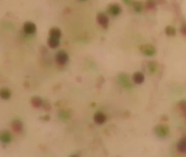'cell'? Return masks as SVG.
<instances>
[{"label":"cell","mask_w":186,"mask_h":157,"mask_svg":"<svg viewBox=\"0 0 186 157\" xmlns=\"http://www.w3.org/2000/svg\"><path fill=\"white\" fill-rule=\"evenodd\" d=\"M0 139L4 143H9L12 141V135L7 131H1L0 133Z\"/></svg>","instance_id":"9c48e42d"},{"label":"cell","mask_w":186,"mask_h":157,"mask_svg":"<svg viewBox=\"0 0 186 157\" xmlns=\"http://www.w3.org/2000/svg\"><path fill=\"white\" fill-rule=\"evenodd\" d=\"M133 8L134 10V11L137 13H140L142 12L143 9V5L140 1H133L132 3Z\"/></svg>","instance_id":"ac0fdd59"},{"label":"cell","mask_w":186,"mask_h":157,"mask_svg":"<svg viewBox=\"0 0 186 157\" xmlns=\"http://www.w3.org/2000/svg\"><path fill=\"white\" fill-rule=\"evenodd\" d=\"M121 7L119 4L111 3L108 6L107 12L110 15L117 16L121 13Z\"/></svg>","instance_id":"5b68a950"},{"label":"cell","mask_w":186,"mask_h":157,"mask_svg":"<svg viewBox=\"0 0 186 157\" xmlns=\"http://www.w3.org/2000/svg\"><path fill=\"white\" fill-rule=\"evenodd\" d=\"M69 59L67 52L64 51H59L55 55V61L57 64L63 66L66 64Z\"/></svg>","instance_id":"3957f363"},{"label":"cell","mask_w":186,"mask_h":157,"mask_svg":"<svg viewBox=\"0 0 186 157\" xmlns=\"http://www.w3.org/2000/svg\"><path fill=\"white\" fill-rule=\"evenodd\" d=\"M178 106L180 109L182 111L183 113L186 115V101L182 100L178 104Z\"/></svg>","instance_id":"7402d4cb"},{"label":"cell","mask_w":186,"mask_h":157,"mask_svg":"<svg viewBox=\"0 0 186 157\" xmlns=\"http://www.w3.org/2000/svg\"><path fill=\"white\" fill-rule=\"evenodd\" d=\"M42 108H43V109L44 110L47 111L50 110V109H51V108L50 103L49 102L48 100H43V103H42Z\"/></svg>","instance_id":"ffe728a7"},{"label":"cell","mask_w":186,"mask_h":157,"mask_svg":"<svg viewBox=\"0 0 186 157\" xmlns=\"http://www.w3.org/2000/svg\"><path fill=\"white\" fill-rule=\"evenodd\" d=\"M36 26L32 22L27 21L23 24V30L27 34H33L36 31Z\"/></svg>","instance_id":"52a82bcc"},{"label":"cell","mask_w":186,"mask_h":157,"mask_svg":"<svg viewBox=\"0 0 186 157\" xmlns=\"http://www.w3.org/2000/svg\"><path fill=\"white\" fill-rule=\"evenodd\" d=\"M123 3L127 5H132V3L133 2V0H122Z\"/></svg>","instance_id":"d4e9b609"},{"label":"cell","mask_w":186,"mask_h":157,"mask_svg":"<svg viewBox=\"0 0 186 157\" xmlns=\"http://www.w3.org/2000/svg\"><path fill=\"white\" fill-rule=\"evenodd\" d=\"M83 1H85V0H83Z\"/></svg>","instance_id":"4316f807"},{"label":"cell","mask_w":186,"mask_h":157,"mask_svg":"<svg viewBox=\"0 0 186 157\" xmlns=\"http://www.w3.org/2000/svg\"><path fill=\"white\" fill-rule=\"evenodd\" d=\"M177 149L178 151L180 153L186 152V137H183L177 143Z\"/></svg>","instance_id":"8fae6325"},{"label":"cell","mask_w":186,"mask_h":157,"mask_svg":"<svg viewBox=\"0 0 186 157\" xmlns=\"http://www.w3.org/2000/svg\"><path fill=\"white\" fill-rule=\"evenodd\" d=\"M147 67L149 73L153 74L157 72V70L158 69L159 64L156 61H151L148 62L147 63Z\"/></svg>","instance_id":"7c38bea8"},{"label":"cell","mask_w":186,"mask_h":157,"mask_svg":"<svg viewBox=\"0 0 186 157\" xmlns=\"http://www.w3.org/2000/svg\"><path fill=\"white\" fill-rule=\"evenodd\" d=\"M166 35L169 37L174 36L176 33V30L174 27L172 26H167L165 29Z\"/></svg>","instance_id":"d6986e66"},{"label":"cell","mask_w":186,"mask_h":157,"mask_svg":"<svg viewBox=\"0 0 186 157\" xmlns=\"http://www.w3.org/2000/svg\"><path fill=\"white\" fill-rule=\"evenodd\" d=\"M139 49L144 55L147 56H153L157 53V50L156 48L150 44H146L140 45Z\"/></svg>","instance_id":"6da1fadb"},{"label":"cell","mask_w":186,"mask_h":157,"mask_svg":"<svg viewBox=\"0 0 186 157\" xmlns=\"http://www.w3.org/2000/svg\"><path fill=\"white\" fill-rule=\"evenodd\" d=\"M11 127L14 132L19 133L23 129V123L19 119H14L11 123Z\"/></svg>","instance_id":"8992f818"},{"label":"cell","mask_w":186,"mask_h":157,"mask_svg":"<svg viewBox=\"0 0 186 157\" xmlns=\"http://www.w3.org/2000/svg\"><path fill=\"white\" fill-rule=\"evenodd\" d=\"M50 119V117L48 115L40 117V119L42 120V121H49Z\"/></svg>","instance_id":"cb8c5ba5"},{"label":"cell","mask_w":186,"mask_h":157,"mask_svg":"<svg viewBox=\"0 0 186 157\" xmlns=\"http://www.w3.org/2000/svg\"><path fill=\"white\" fill-rule=\"evenodd\" d=\"M133 80L136 84H141L145 80V76L141 72H137L133 75Z\"/></svg>","instance_id":"30bf717a"},{"label":"cell","mask_w":186,"mask_h":157,"mask_svg":"<svg viewBox=\"0 0 186 157\" xmlns=\"http://www.w3.org/2000/svg\"><path fill=\"white\" fill-rule=\"evenodd\" d=\"M12 95V92L10 89L7 87H3L0 90V96L3 99L8 100Z\"/></svg>","instance_id":"4fadbf2b"},{"label":"cell","mask_w":186,"mask_h":157,"mask_svg":"<svg viewBox=\"0 0 186 157\" xmlns=\"http://www.w3.org/2000/svg\"><path fill=\"white\" fill-rule=\"evenodd\" d=\"M97 21L102 27L107 29L109 24V18L107 15L103 13H100L97 15Z\"/></svg>","instance_id":"277c9868"},{"label":"cell","mask_w":186,"mask_h":157,"mask_svg":"<svg viewBox=\"0 0 186 157\" xmlns=\"http://www.w3.org/2000/svg\"><path fill=\"white\" fill-rule=\"evenodd\" d=\"M50 37L60 39L62 35L61 30L57 27H52L49 31Z\"/></svg>","instance_id":"2e32d148"},{"label":"cell","mask_w":186,"mask_h":157,"mask_svg":"<svg viewBox=\"0 0 186 157\" xmlns=\"http://www.w3.org/2000/svg\"><path fill=\"white\" fill-rule=\"evenodd\" d=\"M154 132L158 137L164 138L169 135L170 128L166 125H158L154 128Z\"/></svg>","instance_id":"7a4b0ae2"},{"label":"cell","mask_w":186,"mask_h":157,"mask_svg":"<svg viewBox=\"0 0 186 157\" xmlns=\"http://www.w3.org/2000/svg\"><path fill=\"white\" fill-rule=\"evenodd\" d=\"M93 119L97 124L102 125L106 122L107 116L102 112H97L94 115Z\"/></svg>","instance_id":"ba28073f"},{"label":"cell","mask_w":186,"mask_h":157,"mask_svg":"<svg viewBox=\"0 0 186 157\" xmlns=\"http://www.w3.org/2000/svg\"><path fill=\"white\" fill-rule=\"evenodd\" d=\"M181 32H182V33L184 35H186V24H184L182 26L181 29Z\"/></svg>","instance_id":"603a6c76"},{"label":"cell","mask_w":186,"mask_h":157,"mask_svg":"<svg viewBox=\"0 0 186 157\" xmlns=\"http://www.w3.org/2000/svg\"><path fill=\"white\" fill-rule=\"evenodd\" d=\"M43 100L38 96H34L31 99V104L35 108H39L42 106Z\"/></svg>","instance_id":"5bb4252c"},{"label":"cell","mask_w":186,"mask_h":157,"mask_svg":"<svg viewBox=\"0 0 186 157\" xmlns=\"http://www.w3.org/2000/svg\"><path fill=\"white\" fill-rule=\"evenodd\" d=\"M161 119L163 121H166L168 119V117L166 116V115H163V116L161 117Z\"/></svg>","instance_id":"484cf974"},{"label":"cell","mask_w":186,"mask_h":157,"mask_svg":"<svg viewBox=\"0 0 186 157\" xmlns=\"http://www.w3.org/2000/svg\"><path fill=\"white\" fill-rule=\"evenodd\" d=\"M120 80L125 87L128 88H130L132 87V84L129 82V77L127 75H126L125 74H122L120 76Z\"/></svg>","instance_id":"e0dca14e"},{"label":"cell","mask_w":186,"mask_h":157,"mask_svg":"<svg viewBox=\"0 0 186 157\" xmlns=\"http://www.w3.org/2000/svg\"><path fill=\"white\" fill-rule=\"evenodd\" d=\"M156 6L155 0H147L146 1V7L148 9H152Z\"/></svg>","instance_id":"44dd1931"},{"label":"cell","mask_w":186,"mask_h":157,"mask_svg":"<svg viewBox=\"0 0 186 157\" xmlns=\"http://www.w3.org/2000/svg\"><path fill=\"white\" fill-rule=\"evenodd\" d=\"M48 44L51 48L55 49L57 47H58L60 44V40L58 38L50 37L48 39Z\"/></svg>","instance_id":"9a60e30c"}]
</instances>
